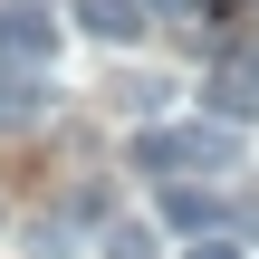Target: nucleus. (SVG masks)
I'll return each mask as SVG.
<instances>
[{
    "label": "nucleus",
    "mask_w": 259,
    "mask_h": 259,
    "mask_svg": "<svg viewBox=\"0 0 259 259\" xmlns=\"http://www.w3.org/2000/svg\"><path fill=\"white\" fill-rule=\"evenodd\" d=\"M96 259H154V231H144V221H115V231L96 240Z\"/></svg>",
    "instance_id": "nucleus-6"
},
{
    "label": "nucleus",
    "mask_w": 259,
    "mask_h": 259,
    "mask_svg": "<svg viewBox=\"0 0 259 259\" xmlns=\"http://www.w3.org/2000/svg\"><path fill=\"white\" fill-rule=\"evenodd\" d=\"M48 48H58V19H48V10H29V0H0V58L38 67Z\"/></svg>",
    "instance_id": "nucleus-1"
},
{
    "label": "nucleus",
    "mask_w": 259,
    "mask_h": 259,
    "mask_svg": "<svg viewBox=\"0 0 259 259\" xmlns=\"http://www.w3.org/2000/svg\"><path fill=\"white\" fill-rule=\"evenodd\" d=\"M250 106H259V77H240V67L211 77V115H250Z\"/></svg>",
    "instance_id": "nucleus-5"
},
{
    "label": "nucleus",
    "mask_w": 259,
    "mask_h": 259,
    "mask_svg": "<svg viewBox=\"0 0 259 259\" xmlns=\"http://www.w3.org/2000/svg\"><path fill=\"white\" fill-rule=\"evenodd\" d=\"M183 163V125H144L135 135V173H173Z\"/></svg>",
    "instance_id": "nucleus-4"
},
{
    "label": "nucleus",
    "mask_w": 259,
    "mask_h": 259,
    "mask_svg": "<svg viewBox=\"0 0 259 259\" xmlns=\"http://www.w3.org/2000/svg\"><path fill=\"white\" fill-rule=\"evenodd\" d=\"M163 221H173V231H202V221H211V202H202V192H173V202H163Z\"/></svg>",
    "instance_id": "nucleus-8"
},
{
    "label": "nucleus",
    "mask_w": 259,
    "mask_h": 259,
    "mask_svg": "<svg viewBox=\"0 0 259 259\" xmlns=\"http://www.w3.org/2000/svg\"><path fill=\"white\" fill-rule=\"evenodd\" d=\"M163 96H173V87H163V77H154V67H135V77H125V87H115V106H135V115H154V106H163Z\"/></svg>",
    "instance_id": "nucleus-7"
},
{
    "label": "nucleus",
    "mask_w": 259,
    "mask_h": 259,
    "mask_svg": "<svg viewBox=\"0 0 259 259\" xmlns=\"http://www.w3.org/2000/svg\"><path fill=\"white\" fill-rule=\"evenodd\" d=\"M38 115H48V77L19 67V58H0V135L10 125H38Z\"/></svg>",
    "instance_id": "nucleus-2"
},
{
    "label": "nucleus",
    "mask_w": 259,
    "mask_h": 259,
    "mask_svg": "<svg viewBox=\"0 0 259 259\" xmlns=\"http://www.w3.org/2000/svg\"><path fill=\"white\" fill-rule=\"evenodd\" d=\"M183 259H240V240H231V231H192V250Z\"/></svg>",
    "instance_id": "nucleus-9"
},
{
    "label": "nucleus",
    "mask_w": 259,
    "mask_h": 259,
    "mask_svg": "<svg viewBox=\"0 0 259 259\" xmlns=\"http://www.w3.org/2000/svg\"><path fill=\"white\" fill-rule=\"evenodd\" d=\"M77 29H96V38H135V29H144V0H77Z\"/></svg>",
    "instance_id": "nucleus-3"
}]
</instances>
